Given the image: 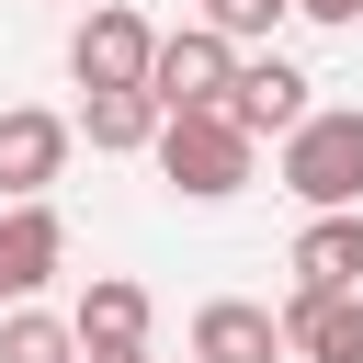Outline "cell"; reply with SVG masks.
Segmentation results:
<instances>
[{"mask_svg": "<svg viewBox=\"0 0 363 363\" xmlns=\"http://www.w3.org/2000/svg\"><path fill=\"white\" fill-rule=\"evenodd\" d=\"M159 170H170V193H193V204H227V193H250V159H261V136L227 113V102H193V113H159Z\"/></svg>", "mask_w": 363, "mask_h": 363, "instance_id": "6da1fadb", "label": "cell"}, {"mask_svg": "<svg viewBox=\"0 0 363 363\" xmlns=\"http://www.w3.org/2000/svg\"><path fill=\"white\" fill-rule=\"evenodd\" d=\"M284 193L295 204H363V102H306V125H284Z\"/></svg>", "mask_w": 363, "mask_h": 363, "instance_id": "7a4b0ae2", "label": "cell"}, {"mask_svg": "<svg viewBox=\"0 0 363 363\" xmlns=\"http://www.w3.org/2000/svg\"><path fill=\"white\" fill-rule=\"evenodd\" d=\"M227 79H238V34H216V23H182V34H159V57H147V102H159V113L227 102Z\"/></svg>", "mask_w": 363, "mask_h": 363, "instance_id": "3957f363", "label": "cell"}, {"mask_svg": "<svg viewBox=\"0 0 363 363\" xmlns=\"http://www.w3.org/2000/svg\"><path fill=\"white\" fill-rule=\"evenodd\" d=\"M147 57H159V34H147V11H125V0H102V11L68 34L79 91H136V79H147Z\"/></svg>", "mask_w": 363, "mask_h": 363, "instance_id": "277c9868", "label": "cell"}, {"mask_svg": "<svg viewBox=\"0 0 363 363\" xmlns=\"http://www.w3.org/2000/svg\"><path fill=\"white\" fill-rule=\"evenodd\" d=\"M363 284V204H318L295 227V295H340Z\"/></svg>", "mask_w": 363, "mask_h": 363, "instance_id": "5b68a950", "label": "cell"}, {"mask_svg": "<svg viewBox=\"0 0 363 363\" xmlns=\"http://www.w3.org/2000/svg\"><path fill=\"white\" fill-rule=\"evenodd\" d=\"M68 136H79L68 113H34V102H11V113H0V193H11V204H23V193H45V182L68 170Z\"/></svg>", "mask_w": 363, "mask_h": 363, "instance_id": "8992f818", "label": "cell"}, {"mask_svg": "<svg viewBox=\"0 0 363 363\" xmlns=\"http://www.w3.org/2000/svg\"><path fill=\"white\" fill-rule=\"evenodd\" d=\"M57 261H68V227H57V204H45V193H23V204L0 216V306H23Z\"/></svg>", "mask_w": 363, "mask_h": 363, "instance_id": "52a82bcc", "label": "cell"}, {"mask_svg": "<svg viewBox=\"0 0 363 363\" xmlns=\"http://www.w3.org/2000/svg\"><path fill=\"white\" fill-rule=\"evenodd\" d=\"M306 68L295 57H238V79H227V113L250 125V136H284V125H306Z\"/></svg>", "mask_w": 363, "mask_h": 363, "instance_id": "ba28073f", "label": "cell"}, {"mask_svg": "<svg viewBox=\"0 0 363 363\" xmlns=\"http://www.w3.org/2000/svg\"><path fill=\"white\" fill-rule=\"evenodd\" d=\"M193 363H284V318L250 306V295H216L193 318Z\"/></svg>", "mask_w": 363, "mask_h": 363, "instance_id": "9c48e42d", "label": "cell"}, {"mask_svg": "<svg viewBox=\"0 0 363 363\" xmlns=\"http://www.w3.org/2000/svg\"><path fill=\"white\" fill-rule=\"evenodd\" d=\"M284 352H306V363H363V284L295 295V306H284Z\"/></svg>", "mask_w": 363, "mask_h": 363, "instance_id": "30bf717a", "label": "cell"}, {"mask_svg": "<svg viewBox=\"0 0 363 363\" xmlns=\"http://www.w3.org/2000/svg\"><path fill=\"white\" fill-rule=\"evenodd\" d=\"M68 329H79V340H147V284H125V272H91V295L68 306Z\"/></svg>", "mask_w": 363, "mask_h": 363, "instance_id": "8fae6325", "label": "cell"}, {"mask_svg": "<svg viewBox=\"0 0 363 363\" xmlns=\"http://www.w3.org/2000/svg\"><path fill=\"white\" fill-rule=\"evenodd\" d=\"M79 136H91V147H113V159H125V147H147V136H159L147 79H136V91H91V102H79Z\"/></svg>", "mask_w": 363, "mask_h": 363, "instance_id": "7c38bea8", "label": "cell"}, {"mask_svg": "<svg viewBox=\"0 0 363 363\" xmlns=\"http://www.w3.org/2000/svg\"><path fill=\"white\" fill-rule=\"evenodd\" d=\"M0 363H79V329L45 318V306H11L0 318Z\"/></svg>", "mask_w": 363, "mask_h": 363, "instance_id": "4fadbf2b", "label": "cell"}, {"mask_svg": "<svg viewBox=\"0 0 363 363\" xmlns=\"http://www.w3.org/2000/svg\"><path fill=\"white\" fill-rule=\"evenodd\" d=\"M284 11H295V0H204V23H216V34H238V45H250V34H272Z\"/></svg>", "mask_w": 363, "mask_h": 363, "instance_id": "5bb4252c", "label": "cell"}, {"mask_svg": "<svg viewBox=\"0 0 363 363\" xmlns=\"http://www.w3.org/2000/svg\"><path fill=\"white\" fill-rule=\"evenodd\" d=\"M79 363H147V340H79Z\"/></svg>", "mask_w": 363, "mask_h": 363, "instance_id": "9a60e30c", "label": "cell"}, {"mask_svg": "<svg viewBox=\"0 0 363 363\" xmlns=\"http://www.w3.org/2000/svg\"><path fill=\"white\" fill-rule=\"evenodd\" d=\"M306 23H363V0H295Z\"/></svg>", "mask_w": 363, "mask_h": 363, "instance_id": "2e32d148", "label": "cell"}]
</instances>
